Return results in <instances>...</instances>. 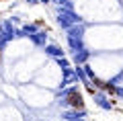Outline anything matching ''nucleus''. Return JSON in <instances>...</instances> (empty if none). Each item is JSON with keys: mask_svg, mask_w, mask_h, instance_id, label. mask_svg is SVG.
I'll list each match as a JSON object with an SVG mask.
<instances>
[{"mask_svg": "<svg viewBox=\"0 0 123 121\" xmlns=\"http://www.w3.org/2000/svg\"><path fill=\"white\" fill-rule=\"evenodd\" d=\"M25 2H29V4H37V0H25Z\"/></svg>", "mask_w": 123, "mask_h": 121, "instance_id": "7", "label": "nucleus"}, {"mask_svg": "<svg viewBox=\"0 0 123 121\" xmlns=\"http://www.w3.org/2000/svg\"><path fill=\"white\" fill-rule=\"evenodd\" d=\"M41 2H47V0H41Z\"/></svg>", "mask_w": 123, "mask_h": 121, "instance_id": "8", "label": "nucleus"}, {"mask_svg": "<svg viewBox=\"0 0 123 121\" xmlns=\"http://www.w3.org/2000/svg\"><path fill=\"white\" fill-rule=\"evenodd\" d=\"M57 64H60L62 70H68V68H70V62H68L66 57H57Z\"/></svg>", "mask_w": 123, "mask_h": 121, "instance_id": "5", "label": "nucleus"}, {"mask_svg": "<svg viewBox=\"0 0 123 121\" xmlns=\"http://www.w3.org/2000/svg\"><path fill=\"white\" fill-rule=\"evenodd\" d=\"M84 74H86V78H92V80H94V72H92L90 66H84Z\"/></svg>", "mask_w": 123, "mask_h": 121, "instance_id": "6", "label": "nucleus"}, {"mask_svg": "<svg viewBox=\"0 0 123 121\" xmlns=\"http://www.w3.org/2000/svg\"><path fill=\"white\" fill-rule=\"evenodd\" d=\"M88 56H90V53H88L86 49H80V51H76L74 62H76V64H82V62H86V60H88Z\"/></svg>", "mask_w": 123, "mask_h": 121, "instance_id": "2", "label": "nucleus"}, {"mask_svg": "<svg viewBox=\"0 0 123 121\" xmlns=\"http://www.w3.org/2000/svg\"><path fill=\"white\" fill-rule=\"evenodd\" d=\"M33 41H35L37 45H41V43H45V33H35V35H29Z\"/></svg>", "mask_w": 123, "mask_h": 121, "instance_id": "4", "label": "nucleus"}, {"mask_svg": "<svg viewBox=\"0 0 123 121\" xmlns=\"http://www.w3.org/2000/svg\"><path fill=\"white\" fill-rule=\"evenodd\" d=\"M94 103H97L101 109H111V107H113V103L107 101V96L101 95V92H94Z\"/></svg>", "mask_w": 123, "mask_h": 121, "instance_id": "1", "label": "nucleus"}, {"mask_svg": "<svg viewBox=\"0 0 123 121\" xmlns=\"http://www.w3.org/2000/svg\"><path fill=\"white\" fill-rule=\"evenodd\" d=\"M45 51H47L49 56H55V57H64V51H62L60 47H55V45H49V47H45Z\"/></svg>", "mask_w": 123, "mask_h": 121, "instance_id": "3", "label": "nucleus"}]
</instances>
